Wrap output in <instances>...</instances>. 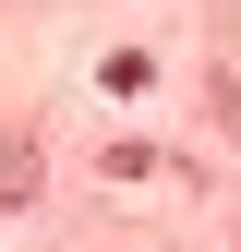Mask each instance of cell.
<instances>
[{
    "label": "cell",
    "instance_id": "cell-1",
    "mask_svg": "<svg viewBox=\"0 0 241 252\" xmlns=\"http://www.w3.org/2000/svg\"><path fill=\"white\" fill-rule=\"evenodd\" d=\"M24 192H37V144H24V132H0V204H24Z\"/></svg>",
    "mask_w": 241,
    "mask_h": 252
}]
</instances>
